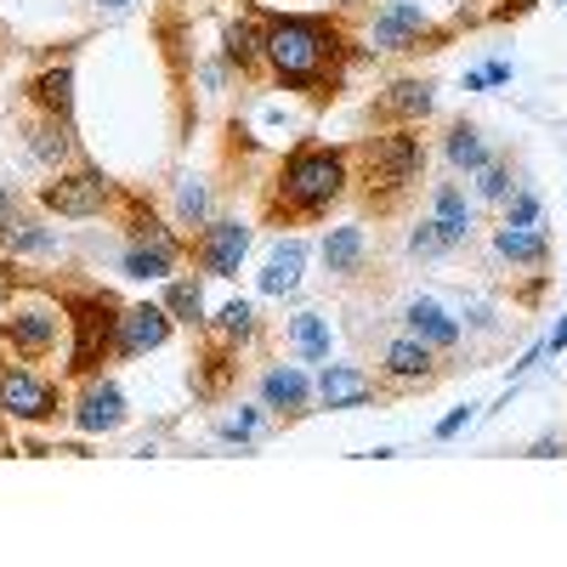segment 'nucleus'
<instances>
[{
  "label": "nucleus",
  "mask_w": 567,
  "mask_h": 567,
  "mask_svg": "<svg viewBox=\"0 0 567 567\" xmlns=\"http://www.w3.org/2000/svg\"><path fill=\"white\" fill-rule=\"evenodd\" d=\"M267 80L296 97L329 103L347 69V29L329 18H267Z\"/></svg>",
  "instance_id": "nucleus-1"
},
{
  "label": "nucleus",
  "mask_w": 567,
  "mask_h": 567,
  "mask_svg": "<svg viewBox=\"0 0 567 567\" xmlns=\"http://www.w3.org/2000/svg\"><path fill=\"white\" fill-rule=\"evenodd\" d=\"M347 187H352V154L347 148H312L307 142V148L284 154V165L272 171L261 210H267V221H284V227L318 221L347 199Z\"/></svg>",
  "instance_id": "nucleus-2"
},
{
  "label": "nucleus",
  "mask_w": 567,
  "mask_h": 567,
  "mask_svg": "<svg viewBox=\"0 0 567 567\" xmlns=\"http://www.w3.org/2000/svg\"><path fill=\"white\" fill-rule=\"evenodd\" d=\"M347 154H352L358 199L374 216H398L409 205V194L420 187V176H425V142H420L414 125H386V131L363 136Z\"/></svg>",
  "instance_id": "nucleus-3"
},
{
  "label": "nucleus",
  "mask_w": 567,
  "mask_h": 567,
  "mask_svg": "<svg viewBox=\"0 0 567 567\" xmlns=\"http://www.w3.org/2000/svg\"><path fill=\"white\" fill-rule=\"evenodd\" d=\"M58 347H69V312L58 290H34V284H18V296L0 318V358L18 363H45Z\"/></svg>",
  "instance_id": "nucleus-4"
},
{
  "label": "nucleus",
  "mask_w": 567,
  "mask_h": 567,
  "mask_svg": "<svg viewBox=\"0 0 567 567\" xmlns=\"http://www.w3.org/2000/svg\"><path fill=\"white\" fill-rule=\"evenodd\" d=\"M120 233H125V245H120V267L125 278H171L182 261H187V239L182 233L165 227V216L142 199V194H125L120 199Z\"/></svg>",
  "instance_id": "nucleus-5"
},
{
  "label": "nucleus",
  "mask_w": 567,
  "mask_h": 567,
  "mask_svg": "<svg viewBox=\"0 0 567 567\" xmlns=\"http://www.w3.org/2000/svg\"><path fill=\"white\" fill-rule=\"evenodd\" d=\"M63 312H69V374H103V363H114V329H120V296L114 290H58Z\"/></svg>",
  "instance_id": "nucleus-6"
},
{
  "label": "nucleus",
  "mask_w": 567,
  "mask_h": 567,
  "mask_svg": "<svg viewBox=\"0 0 567 567\" xmlns=\"http://www.w3.org/2000/svg\"><path fill=\"white\" fill-rule=\"evenodd\" d=\"M120 187L103 165H69L52 171V182H40V210H52L63 221H91V216H109L120 210Z\"/></svg>",
  "instance_id": "nucleus-7"
},
{
  "label": "nucleus",
  "mask_w": 567,
  "mask_h": 567,
  "mask_svg": "<svg viewBox=\"0 0 567 567\" xmlns=\"http://www.w3.org/2000/svg\"><path fill=\"white\" fill-rule=\"evenodd\" d=\"M0 414L12 425H52L69 414V392L52 381V374H40L34 363H18L7 358L0 363Z\"/></svg>",
  "instance_id": "nucleus-8"
},
{
  "label": "nucleus",
  "mask_w": 567,
  "mask_h": 567,
  "mask_svg": "<svg viewBox=\"0 0 567 567\" xmlns=\"http://www.w3.org/2000/svg\"><path fill=\"white\" fill-rule=\"evenodd\" d=\"M449 40V29L432 23V12L420 0H386L369 23V45L363 52H381V58H398V52H437Z\"/></svg>",
  "instance_id": "nucleus-9"
},
{
  "label": "nucleus",
  "mask_w": 567,
  "mask_h": 567,
  "mask_svg": "<svg viewBox=\"0 0 567 567\" xmlns=\"http://www.w3.org/2000/svg\"><path fill=\"white\" fill-rule=\"evenodd\" d=\"M245 256H250V227L239 216H210L194 239H187V261L205 278H239Z\"/></svg>",
  "instance_id": "nucleus-10"
},
{
  "label": "nucleus",
  "mask_w": 567,
  "mask_h": 567,
  "mask_svg": "<svg viewBox=\"0 0 567 567\" xmlns=\"http://www.w3.org/2000/svg\"><path fill=\"white\" fill-rule=\"evenodd\" d=\"M69 420L85 437H109V432L125 425V392L109 381V374H85V381L74 386V398H69Z\"/></svg>",
  "instance_id": "nucleus-11"
},
{
  "label": "nucleus",
  "mask_w": 567,
  "mask_h": 567,
  "mask_svg": "<svg viewBox=\"0 0 567 567\" xmlns=\"http://www.w3.org/2000/svg\"><path fill=\"white\" fill-rule=\"evenodd\" d=\"M176 318L165 312V301H131L120 307V329H114V363L142 358V352H159L171 341Z\"/></svg>",
  "instance_id": "nucleus-12"
},
{
  "label": "nucleus",
  "mask_w": 567,
  "mask_h": 567,
  "mask_svg": "<svg viewBox=\"0 0 567 567\" xmlns=\"http://www.w3.org/2000/svg\"><path fill=\"white\" fill-rule=\"evenodd\" d=\"M23 148H29V159H34L40 171H69V165H80V136H74V125L58 120V114H40V109L23 114Z\"/></svg>",
  "instance_id": "nucleus-13"
},
{
  "label": "nucleus",
  "mask_w": 567,
  "mask_h": 567,
  "mask_svg": "<svg viewBox=\"0 0 567 567\" xmlns=\"http://www.w3.org/2000/svg\"><path fill=\"white\" fill-rule=\"evenodd\" d=\"M437 381V352L414 341L409 329L398 341H386L381 352V392H420V386H432Z\"/></svg>",
  "instance_id": "nucleus-14"
},
{
  "label": "nucleus",
  "mask_w": 567,
  "mask_h": 567,
  "mask_svg": "<svg viewBox=\"0 0 567 567\" xmlns=\"http://www.w3.org/2000/svg\"><path fill=\"white\" fill-rule=\"evenodd\" d=\"M267 18H256V12H239L227 29H221V63L227 69H239L245 80H256V74H267Z\"/></svg>",
  "instance_id": "nucleus-15"
},
{
  "label": "nucleus",
  "mask_w": 567,
  "mask_h": 567,
  "mask_svg": "<svg viewBox=\"0 0 567 567\" xmlns=\"http://www.w3.org/2000/svg\"><path fill=\"white\" fill-rule=\"evenodd\" d=\"M312 386H318L323 409H369L374 392H381V381H374L369 369H358V363H323Z\"/></svg>",
  "instance_id": "nucleus-16"
},
{
  "label": "nucleus",
  "mask_w": 567,
  "mask_h": 567,
  "mask_svg": "<svg viewBox=\"0 0 567 567\" xmlns=\"http://www.w3.org/2000/svg\"><path fill=\"white\" fill-rule=\"evenodd\" d=\"M432 109H437V91H432V80H392L386 91H381V103H374V120L381 125H425L432 120Z\"/></svg>",
  "instance_id": "nucleus-17"
},
{
  "label": "nucleus",
  "mask_w": 567,
  "mask_h": 567,
  "mask_svg": "<svg viewBox=\"0 0 567 567\" xmlns=\"http://www.w3.org/2000/svg\"><path fill=\"white\" fill-rule=\"evenodd\" d=\"M312 398H318V386L307 381V369H296V363H272L261 374V409H272L284 420H301L312 409Z\"/></svg>",
  "instance_id": "nucleus-18"
},
{
  "label": "nucleus",
  "mask_w": 567,
  "mask_h": 567,
  "mask_svg": "<svg viewBox=\"0 0 567 567\" xmlns=\"http://www.w3.org/2000/svg\"><path fill=\"white\" fill-rule=\"evenodd\" d=\"M318 256H323V272H329V278L352 284V278L369 267V227H363V221L329 227V233H323V245H318Z\"/></svg>",
  "instance_id": "nucleus-19"
},
{
  "label": "nucleus",
  "mask_w": 567,
  "mask_h": 567,
  "mask_svg": "<svg viewBox=\"0 0 567 567\" xmlns=\"http://www.w3.org/2000/svg\"><path fill=\"white\" fill-rule=\"evenodd\" d=\"M425 221L443 233L449 250H460V245L471 239V221H477V210H471V199H465L460 182H437V187H432V216H425Z\"/></svg>",
  "instance_id": "nucleus-20"
},
{
  "label": "nucleus",
  "mask_w": 567,
  "mask_h": 567,
  "mask_svg": "<svg viewBox=\"0 0 567 567\" xmlns=\"http://www.w3.org/2000/svg\"><path fill=\"white\" fill-rule=\"evenodd\" d=\"M29 109L58 114V120L74 125V63H69V58H63V63H45V69L29 80Z\"/></svg>",
  "instance_id": "nucleus-21"
},
{
  "label": "nucleus",
  "mask_w": 567,
  "mask_h": 567,
  "mask_svg": "<svg viewBox=\"0 0 567 567\" xmlns=\"http://www.w3.org/2000/svg\"><path fill=\"white\" fill-rule=\"evenodd\" d=\"M403 329L414 341H425L432 352H454L460 347V323L437 307V301H425V296H414L409 307H403Z\"/></svg>",
  "instance_id": "nucleus-22"
},
{
  "label": "nucleus",
  "mask_w": 567,
  "mask_h": 567,
  "mask_svg": "<svg viewBox=\"0 0 567 567\" xmlns=\"http://www.w3.org/2000/svg\"><path fill=\"white\" fill-rule=\"evenodd\" d=\"M494 256L511 261V267H523V272H539L550 261V239H545V227H494Z\"/></svg>",
  "instance_id": "nucleus-23"
},
{
  "label": "nucleus",
  "mask_w": 567,
  "mask_h": 567,
  "mask_svg": "<svg viewBox=\"0 0 567 567\" xmlns=\"http://www.w3.org/2000/svg\"><path fill=\"white\" fill-rule=\"evenodd\" d=\"M301 267H307V245L301 239H278L267 250V267H261V296H296V284H301Z\"/></svg>",
  "instance_id": "nucleus-24"
},
{
  "label": "nucleus",
  "mask_w": 567,
  "mask_h": 567,
  "mask_svg": "<svg viewBox=\"0 0 567 567\" xmlns=\"http://www.w3.org/2000/svg\"><path fill=\"white\" fill-rule=\"evenodd\" d=\"M205 336L221 341V347H239V352H245V347L261 336V318H256V307L239 296V301H227L216 318H205Z\"/></svg>",
  "instance_id": "nucleus-25"
},
{
  "label": "nucleus",
  "mask_w": 567,
  "mask_h": 567,
  "mask_svg": "<svg viewBox=\"0 0 567 567\" xmlns=\"http://www.w3.org/2000/svg\"><path fill=\"white\" fill-rule=\"evenodd\" d=\"M443 154H449V165L454 171H465V176H477L494 154H488V142H483V131L471 125V120H454L449 131H443Z\"/></svg>",
  "instance_id": "nucleus-26"
},
{
  "label": "nucleus",
  "mask_w": 567,
  "mask_h": 567,
  "mask_svg": "<svg viewBox=\"0 0 567 567\" xmlns=\"http://www.w3.org/2000/svg\"><path fill=\"white\" fill-rule=\"evenodd\" d=\"M165 312H171L176 323H187V329H205V284H199L194 272H176V278L165 284Z\"/></svg>",
  "instance_id": "nucleus-27"
},
{
  "label": "nucleus",
  "mask_w": 567,
  "mask_h": 567,
  "mask_svg": "<svg viewBox=\"0 0 567 567\" xmlns=\"http://www.w3.org/2000/svg\"><path fill=\"white\" fill-rule=\"evenodd\" d=\"M290 352L301 363H329V318L323 312H296L290 318Z\"/></svg>",
  "instance_id": "nucleus-28"
},
{
  "label": "nucleus",
  "mask_w": 567,
  "mask_h": 567,
  "mask_svg": "<svg viewBox=\"0 0 567 567\" xmlns=\"http://www.w3.org/2000/svg\"><path fill=\"white\" fill-rule=\"evenodd\" d=\"M210 221V187L199 176L176 182V227H205Z\"/></svg>",
  "instance_id": "nucleus-29"
},
{
  "label": "nucleus",
  "mask_w": 567,
  "mask_h": 567,
  "mask_svg": "<svg viewBox=\"0 0 567 567\" xmlns=\"http://www.w3.org/2000/svg\"><path fill=\"white\" fill-rule=\"evenodd\" d=\"M52 250H58V233L45 221H29V216H23V227L12 233V245H7V256H52Z\"/></svg>",
  "instance_id": "nucleus-30"
},
{
  "label": "nucleus",
  "mask_w": 567,
  "mask_h": 567,
  "mask_svg": "<svg viewBox=\"0 0 567 567\" xmlns=\"http://www.w3.org/2000/svg\"><path fill=\"white\" fill-rule=\"evenodd\" d=\"M516 194V182H511V159H488L483 171H477V199L483 205H505Z\"/></svg>",
  "instance_id": "nucleus-31"
},
{
  "label": "nucleus",
  "mask_w": 567,
  "mask_h": 567,
  "mask_svg": "<svg viewBox=\"0 0 567 567\" xmlns=\"http://www.w3.org/2000/svg\"><path fill=\"white\" fill-rule=\"evenodd\" d=\"M539 216H545V199L534 194V187H516V194L505 199V210H499L505 227H539Z\"/></svg>",
  "instance_id": "nucleus-32"
},
{
  "label": "nucleus",
  "mask_w": 567,
  "mask_h": 567,
  "mask_svg": "<svg viewBox=\"0 0 567 567\" xmlns=\"http://www.w3.org/2000/svg\"><path fill=\"white\" fill-rule=\"evenodd\" d=\"M409 256H414V261H437V256H449V245H443V233H437L432 221H420V227L409 233Z\"/></svg>",
  "instance_id": "nucleus-33"
},
{
  "label": "nucleus",
  "mask_w": 567,
  "mask_h": 567,
  "mask_svg": "<svg viewBox=\"0 0 567 567\" xmlns=\"http://www.w3.org/2000/svg\"><path fill=\"white\" fill-rule=\"evenodd\" d=\"M216 432H221V443H250V437L261 432V414H256V409H239V414H227Z\"/></svg>",
  "instance_id": "nucleus-34"
},
{
  "label": "nucleus",
  "mask_w": 567,
  "mask_h": 567,
  "mask_svg": "<svg viewBox=\"0 0 567 567\" xmlns=\"http://www.w3.org/2000/svg\"><path fill=\"white\" fill-rule=\"evenodd\" d=\"M18 227H23V199L12 194L7 182H0V250L12 245V233H18Z\"/></svg>",
  "instance_id": "nucleus-35"
},
{
  "label": "nucleus",
  "mask_w": 567,
  "mask_h": 567,
  "mask_svg": "<svg viewBox=\"0 0 567 567\" xmlns=\"http://www.w3.org/2000/svg\"><path fill=\"white\" fill-rule=\"evenodd\" d=\"M465 425H471V403H465V409H454V414H449V420L437 425V443H449V437H460V432H465Z\"/></svg>",
  "instance_id": "nucleus-36"
},
{
  "label": "nucleus",
  "mask_w": 567,
  "mask_h": 567,
  "mask_svg": "<svg viewBox=\"0 0 567 567\" xmlns=\"http://www.w3.org/2000/svg\"><path fill=\"white\" fill-rule=\"evenodd\" d=\"M545 352H550V358H556V352H567V312H561V323L545 336Z\"/></svg>",
  "instance_id": "nucleus-37"
},
{
  "label": "nucleus",
  "mask_w": 567,
  "mask_h": 567,
  "mask_svg": "<svg viewBox=\"0 0 567 567\" xmlns=\"http://www.w3.org/2000/svg\"><path fill=\"white\" fill-rule=\"evenodd\" d=\"M505 80H511V63H488L483 69V85H505Z\"/></svg>",
  "instance_id": "nucleus-38"
},
{
  "label": "nucleus",
  "mask_w": 567,
  "mask_h": 567,
  "mask_svg": "<svg viewBox=\"0 0 567 567\" xmlns=\"http://www.w3.org/2000/svg\"><path fill=\"white\" fill-rule=\"evenodd\" d=\"M528 454H534V460H550V454H561V437H539Z\"/></svg>",
  "instance_id": "nucleus-39"
},
{
  "label": "nucleus",
  "mask_w": 567,
  "mask_h": 567,
  "mask_svg": "<svg viewBox=\"0 0 567 567\" xmlns=\"http://www.w3.org/2000/svg\"><path fill=\"white\" fill-rule=\"evenodd\" d=\"M97 7H109V12H125V7H131V0H97Z\"/></svg>",
  "instance_id": "nucleus-40"
}]
</instances>
